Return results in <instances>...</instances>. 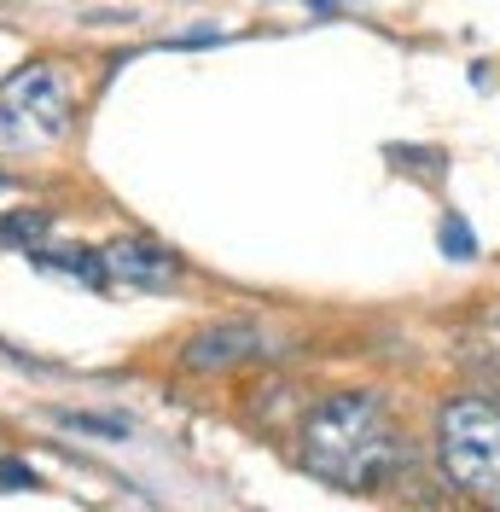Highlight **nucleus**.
<instances>
[{"label":"nucleus","instance_id":"1","mask_svg":"<svg viewBox=\"0 0 500 512\" xmlns=\"http://www.w3.org/2000/svg\"><path fill=\"white\" fill-rule=\"evenodd\" d=\"M297 460L326 489L378 495V489H390V483L402 478L407 437H402V425L390 419V402L378 390H338V396H326L303 419Z\"/></svg>","mask_w":500,"mask_h":512},{"label":"nucleus","instance_id":"2","mask_svg":"<svg viewBox=\"0 0 500 512\" xmlns=\"http://www.w3.org/2000/svg\"><path fill=\"white\" fill-rule=\"evenodd\" d=\"M437 460L471 501H500V408L489 396H454L437 414Z\"/></svg>","mask_w":500,"mask_h":512},{"label":"nucleus","instance_id":"3","mask_svg":"<svg viewBox=\"0 0 500 512\" xmlns=\"http://www.w3.org/2000/svg\"><path fill=\"white\" fill-rule=\"evenodd\" d=\"M70 128V82L59 64H24L0 82V146H53Z\"/></svg>","mask_w":500,"mask_h":512},{"label":"nucleus","instance_id":"4","mask_svg":"<svg viewBox=\"0 0 500 512\" xmlns=\"http://www.w3.org/2000/svg\"><path fill=\"white\" fill-rule=\"evenodd\" d=\"M262 355H268L262 326H250V320H216V326H198L181 344V367L198 373V379H216V373H233L245 361H262Z\"/></svg>","mask_w":500,"mask_h":512},{"label":"nucleus","instance_id":"5","mask_svg":"<svg viewBox=\"0 0 500 512\" xmlns=\"http://www.w3.org/2000/svg\"><path fill=\"white\" fill-rule=\"evenodd\" d=\"M99 262H105V280L128 291H169L181 280V256L157 239H111Z\"/></svg>","mask_w":500,"mask_h":512},{"label":"nucleus","instance_id":"6","mask_svg":"<svg viewBox=\"0 0 500 512\" xmlns=\"http://www.w3.org/2000/svg\"><path fill=\"white\" fill-rule=\"evenodd\" d=\"M35 268H53V274H70L82 286H105V262L99 251H30Z\"/></svg>","mask_w":500,"mask_h":512},{"label":"nucleus","instance_id":"7","mask_svg":"<svg viewBox=\"0 0 500 512\" xmlns=\"http://www.w3.org/2000/svg\"><path fill=\"white\" fill-rule=\"evenodd\" d=\"M41 239H47V210H12V216H0V245H24V256L41 251Z\"/></svg>","mask_w":500,"mask_h":512},{"label":"nucleus","instance_id":"8","mask_svg":"<svg viewBox=\"0 0 500 512\" xmlns=\"http://www.w3.org/2000/svg\"><path fill=\"white\" fill-rule=\"evenodd\" d=\"M442 251L454 256V262H471V256H477V239H471V227L460 222V216L442 222Z\"/></svg>","mask_w":500,"mask_h":512},{"label":"nucleus","instance_id":"9","mask_svg":"<svg viewBox=\"0 0 500 512\" xmlns=\"http://www.w3.org/2000/svg\"><path fill=\"white\" fill-rule=\"evenodd\" d=\"M59 425H70V431H94V437H123L128 431L123 419H94V414H59Z\"/></svg>","mask_w":500,"mask_h":512},{"label":"nucleus","instance_id":"10","mask_svg":"<svg viewBox=\"0 0 500 512\" xmlns=\"http://www.w3.org/2000/svg\"><path fill=\"white\" fill-rule=\"evenodd\" d=\"M0 483H12V489H35V472L24 460H0Z\"/></svg>","mask_w":500,"mask_h":512}]
</instances>
